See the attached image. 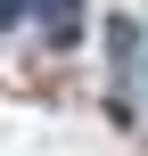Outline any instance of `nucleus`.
<instances>
[{
	"label": "nucleus",
	"instance_id": "obj_2",
	"mask_svg": "<svg viewBox=\"0 0 148 156\" xmlns=\"http://www.w3.org/2000/svg\"><path fill=\"white\" fill-rule=\"evenodd\" d=\"M25 8H33V0H0V25H16V16H25Z\"/></svg>",
	"mask_w": 148,
	"mask_h": 156
},
{
	"label": "nucleus",
	"instance_id": "obj_1",
	"mask_svg": "<svg viewBox=\"0 0 148 156\" xmlns=\"http://www.w3.org/2000/svg\"><path fill=\"white\" fill-rule=\"evenodd\" d=\"M33 16L49 41H82V0H33Z\"/></svg>",
	"mask_w": 148,
	"mask_h": 156
}]
</instances>
